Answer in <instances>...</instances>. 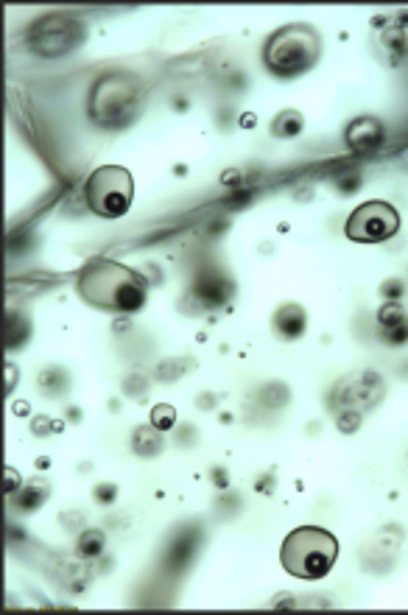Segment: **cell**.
Wrapping results in <instances>:
<instances>
[{
	"instance_id": "obj_3",
	"label": "cell",
	"mask_w": 408,
	"mask_h": 615,
	"mask_svg": "<svg viewBox=\"0 0 408 615\" xmlns=\"http://www.w3.org/2000/svg\"><path fill=\"white\" fill-rule=\"evenodd\" d=\"M322 54V40L311 26H286L269 37L263 48V62L280 79H294L316 65Z\"/></svg>"
},
{
	"instance_id": "obj_7",
	"label": "cell",
	"mask_w": 408,
	"mask_h": 615,
	"mask_svg": "<svg viewBox=\"0 0 408 615\" xmlns=\"http://www.w3.org/2000/svg\"><path fill=\"white\" fill-rule=\"evenodd\" d=\"M344 140L347 146L358 154H367V151H375L383 143V123L378 118H355L347 132H344Z\"/></svg>"
},
{
	"instance_id": "obj_5",
	"label": "cell",
	"mask_w": 408,
	"mask_h": 615,
	"mask_svg": "<svg viewBox=\"0 0 408 615\" xmlns=\"http://www.w3.org/2000/svg\"><path fill=\"white\" fill-rule=\"evenodd\" d=\"M137 110V87L121 73H112L93 90V121L101 126H123Z\"/></svg>"
},
{
	"instance_id": "obj_1",
	"label": "cell",
	"mask_w": 408,
	"mask_h": 615,
	"mask_svg": "<svg viewBox=\"0 0 408 615\" xmlns=\"http://www.w3.org/2000/svg\"><path fill=\"white\" fill-rule=\"evenodd\" d=\"M76 288L84 302L112 314H137L149 294L146 280L135 269L109 258L90 260L76 277Z\"/></svg>"
},
{
	"instance_id": "obj_4",
	"label": "cell",
	"mask_w": 408,
	"mask_h": 615,
	"mask_svg": "<svg viewBox=\"0 0 408 615\" xmlns=\"http://www.w3.org/2000/svg\"><path fill=\"white\" fill-rule=\"evenodd\" d=\"M87 205L101 219H121L135 199V179L121 165H104L87 179Z\"/></svg>"
},
{
	"instance_id": "obj_11",
	"label": "cell",
	"mask_w": 408,
	"mask_h": 615,
	"mask_svg": "<svg viewBox=\"0 0 408 615\" xmlns=\"http://www.w3.org/2000/svg\"><path fill=\"white\" fill-rule=\"evenodd\" d=\"M378 319H381V325L383 328H400V325H406L408 319H406V311L397 305V302H389V305H383L381 308V314H378Z\"/></svg>"
},
{
	"instance_id": "obj_2",
	"label": "cell",
	"mask_w": 408,
	"mask_h": 615,
	"mask_svg": "<svg viewBox=\"0 0 408 615\" xmlns=\"http://www.w3.org/2000/svg\"><path fill=\"white\" fill-rule=\"evenodd\" d=\"M339 560V540L319 526H300L288 534L280 548V562L288 574L316 582L333 571Z\"/></svg>"
},
{
	"instance_id": "obj_9",
	"label": "cell",
	"mask_w": 408,
	"mask_h": 615,
	"mask_svg": "<svg viewBox=\"0 0 408 615\" xmlns=\"http://www.w3.org/2000/svg\"><path fill=\"white\" fill-rule=\"evenodd\" d=\"M305 126V118H302L297 110L280 112L272 123V135L274 137H297Z\"/></svg>"
},
{
	"instance_id": "obj_12",
	"label": "cell",
	"mask_w": 408,
	"mask_h": 615,
	"mask_svg": "<svg viewBox=\"0 0 408 615\" xmlns=\"http://www.w3.org/2000/svg\"><path fill=\"white\" fill-rule=\"evenodd\" d=\"M151 420H154V428H160V431H168V428H174L177 411L171 409V406H157V409H154V414H151Z\"/></svg>"
},
{
	"instance_id": "obj_8",
	"label": "cell",
	"mask_w": 408,
	"mask_h": 615,
	"mask_svg": "<svg viewBox=\"0 0 408 615\" xmlns=\"http://www.w3.org/2000/svg\"><path fill=\"white\" fill-rule=\"evenodd\" d=\"M305 322H308V316H305L302 305H283L274 314V330L283 339H300L302 333H305Z\"/></svg>"
},
{
	"instance_id": "obj_6",
	"label": "cell",
	"mask_w": 408,
	"mask_h": 615,
	"mask_svg": "<svg viewBox=\"0 0 408 615\" xmlns=\"http://www.w3.org/2000/svg\"><path fill=\"white\" fill-rule=\"evenodd\" d=\"M400 230V213L389 202H367L347 219V238L355 244H383Z\"/></svg>"
},
{
	"instance_id": "obj_10",
	"label": "cell",
	"mask_w": 408,
	"mask_h": 615,
	"mask_svg": "<svg viewBox=\"0 0 408 615\" xmlns=\"http://www.w3.org/2000/svg\"><path fill=\"white\" fill-rule=\"evenodd\" d=\"M79 554L82 557H98L101 554V548H104V534L96 532V529H90V532H84L82 537H79Z\"/></svg>"
}]
</instances>
